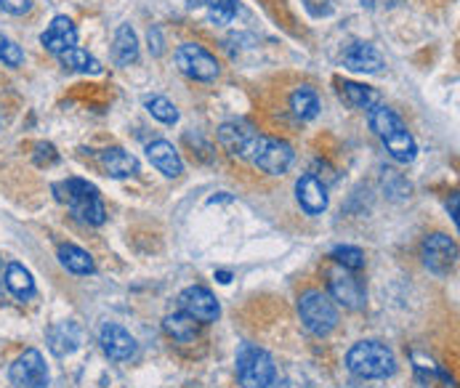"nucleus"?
I'll use <instances>...</instances> for the list:
<instances>
[{
  "label": "nucleus",
  "instance_id": "nucleus-28",
  "mask_svg": "<svg viewBox=\"0 0 460 388\" xmlns=\"http://www.w3.org/2000/svg\"><path fill=\"white\" fill-rule=\"evenodd\" d=\"M208 8V19L216 27L232 24V19L237 16V0H202Z\"/></svg>",
  "mask_w": 460,
  "mask_h": 388
},
{
  "label": "nucleus",
  "instance_id": "nucleus-32",
  "mask_svg": "<svg viewBox=\"0 0 460 388\" xmlns=\"http://www.w3.org/2000/svg\"><path fill=\"white\" fill-rule=\"evenodd\" d=\"M147 37H149V48H152V53H155V56H160V53H163V37H160V29H157V27H152Z\"/></svg>",
  "mask_w": 460,
  "mask_h": 388
},
{
  "label": "nucleus",
  "instance_id": "nucleus-19",
  "mask_svg": "<svg viewBox=\"0 0 460 388\" xmlns=\"http://www.w3.org/2000/svg\"><path fill=\"white\" fill-rule=\"evenodd\" d=\"M83 344V333L75 322H59L48 330V349L56 357H69L80 349Z\"/></svg>",
  "mask_w": 460,
  "mask_h": 388
},
{
  "label": "nucleus",
  "instance_id": "nucleus-18",
  "mask_svg": "<svg viewBox=\"0 0 460 388\" xmlns=\"http://www.w3.org/2000/svg\"><path fill=\"white\" fill-rule=\"evenodd\" d=\"M338 85V96L346 107L352 109H362V112H370L373 107L381 104V93L373 88V85H365V83H354V80H336Z\"/></svg>",
  "mask_w": 460,
  "mask_h": 388
},
{
  "label": "nucleus",
  "instance_id": "nucleus-30",
  "mask_svg": "<svg viewBox=\"0 0 460 388\" xmlns=\"http://www.w3.org/2000/svg\"><path fill=\"white\" fill-rule=\"evenodd\" d=\"M0 61H3L5 67H11V69H16V67L24 64V51H21V45L13 43V40L5 37V35H0Z\"/></svg>",
  "mask_w": 460,
  "mask_h": 388
},
{
  "label": "nucleus",
  "instance_id": "nucleus-22",
  "mask_svg": "<svg viewBox=\"0 0 460 388\" xmlns=\"http://www.w3.org/2000/svg\"><path fill=\"white\" fill-rule=\"evenodd\" d=\"M290 112L298 117V120H314L320 115V96L312 85H298L293 93H290Z\"/></svg>",
  "mask_w": 460,
  "mask_h": 388
},
{
  "label": "nucleus",
  "instance_id": "nucleus-2",
  "mask_svg": "<svg viewBox=\"0 0 460 388\" xmlns=\"http://www.w3.org/2000/svg\"><path fill=\"white\" fill-rule=\"evenodd\" d=\"M346 368L362 381H384L397 373V357L381 341H360L349 349Z\"/></svg>",
  "mask_w": 460,
  "mask_h": 388
},
{
  "label": "nucleus",
  "instance_id": "nucleus-31",
  "mask_svg": "<svg viewBox=\"0 0 460 388\" xmlns=\"http://www.w3.org/2000/svg\"><path fill=\"white\" fill-rule=\"evenodd\" d=\"M32 5H35V0H0V8L11 16H24L32 11Z\"/></svg>",
  "mask_w": 460,
  "mask_h": 388
},
{
  "label": "nucleus",
  "instance_id": "nucleus-4",
  "mask_svg": "<svg viewBox=\"0 0 460 388\" xmlns=\"http://www.w3.org/2000/svg\"><path fill=\"white\" fill-rule=\"evenodd\" d=\"M234 370H237V381L242 388H269L277 378L272 354L256 344H242L237 349Z\"/></svg>",
  "mask_w": 460,
  "mask_h": 388
},
{
  "label": "nucleus",
  "instance_id": "nucleus-7",
  "mask_svg": "<svg viewBox=\"0 0 460 388\" xmlns=\"http://www.w3.org/2000/svg\"><path fill=\"white\" fill-rule=\"evenodd\" d=\"M173 61L186 77H192L197 83H213L221 72L218 59L200 43H181L173 53Z\"/></svg>",
  "mask_w": 460,
  "mask_h": 388
},
{
  "label": "nucleus",
  "instance_id": "nucleus-5",
  "mask_svg": "<svg viewBox=\"0 0 460 388\" xmlns=\"http://www.w3.org/2000/svg\"><path fill=\"white\" fill-rule=\"evenodd\" d=\"M298 317L304 322V328L317 336L325 338L338 328V309L333 304V298L322 290H306L298 298Z\"/></svg>",
  "mask_w": 460,
  "mask_h": 388
},
{
  "label": "nucleus",
  "instance_id": "nucleus-16",
  "mask_svg": "<svg viewBox=\"0 0 460 388\" xmlns=\"http://www.w3.org/2000/svg\"><path fill=\"white\" fill-rule=\"evenodd\" d=\"M296 200H298L301 210L309 213V216H320V213L328 210V189L312 173H306L296 181Z\"/></svg>",
  "mask_w": 460,
  "mask_h": 388
},
{
  "label": "nucleus",
  "instance_id": "nucleus-35",
  "mask_svg": "<svg viewBox=\"0 0 460 388\" xmlns=\"http://www.w3.org/2000/svg\"><path fill=\"white\" fill-rule=\"evenodd\" d=\"M3 274H5V266H3V258H0V290H3Z\"/></svg>",
  "mask_w": 460,
  "mask_h": 388
},
{
  "label": "nucleus",
  "instance_id": "nucleus-23",
  "mask_svg": "<svg viewBox=\"0 0 460 388\" xmlns=\"http://www.w3.org/2000/svg\"><path fill=\"white\" fill-rule=\"evenodd\" d=\"M3 282H5V288L19 301H29L35 296V280H32V274L21 264H8L5 266V274H3Z\"/></svg>",
  "mask_w": 460,
  "mask_h": 388
},
{
  "label": "nucleus",
  "instance_id": "nucleus-8",
  "mask_svg": "<svg viewBox=\"0 0 460 388\" xmlns=\"http://www.w3.org/2000/svg\"><path fill=\"white\" fill-rule=\"evenodd\" d=\"M328 290H330V298L336 304H341L344 309L360 312L368 304V290H365L362 280L344 266H333L328 272Z\"/></svg>",
  "mask_w": 460,
  "mask_h": 388
},
{
  "label": "nucleus",
  "instance_id": "nucleus-9",
  "mask_svg": "<svg viewBox=\"0 0 460 388\" xmlns=\"http://www.w3.org/2000/svg\"><path fill=\"white\" fill-rule=\"evenodd\" d=\"M424 264L437 277H448L458 264V245L450 234L434 232L424 240Z\"/></svg>",
  "mask_w": 460,
  "mask_h": 388
},
{
  "label": "nucleus",
  "instance_id": "nucleus-10",
  "mask_svg": "<svg viewBox=\"0 0 460 388\" xmlns=\"http://www.w3.org/2000/svg\"><path fill=\"white\" fill-rule=\"evenodd\" d=\"M258 131L253 123L248 120H226L221 123L218 128V144L232 154V157H242V160H250V152L258 141Z\"/></svg>",
  "mask_w": 460,
  "mask_h": 388
},
{
  "label": "nucleus",
  "instance_id": "nucleus-1",
  "mask_svg": "<svg viewBox=\"0 0 460 388\" xmlns=\"http://www.w3.org/2000/svg\"><path fill=\"white\" fill-rule=\"evenodd\" d=\"M368 120H370V131L384 141L386 152L392 160L408 165L418 157V144L413 139V133L408 131L405 120L386 104H378L368 112Z\"/></svg>",
  "mask_w": 460,
  "mask_h": 388
},
{
  "label": "nucleus",
  "instance_id": "nucleus-21",
  "mask_svg": "<svg viewBox=\"0 0 460 388\" xmlns=\"http://www.w3.org/2000/svg\"><path fill=\"white\" fill-rule=\"evenodd\" d=\"M112 59L117 67H131L139 61V37L131 24H120L112 43Z\"/></svg>",
  "mask_w": 460,
  "mask_h": 388
},
{
  "label": "nucleus",
  "instance_id": "nucleus-13",
  "mask_svg": "<svg viewBox=\"0 0 460 388\" xmlns=\"http://www.w3.org/2000/svg\"><path fill=\"white\" fill-rule=\"evenodd\" d=\"M99 344H101V352L115 362H125L136 354V338L117 322H104L101 325Z\"/></svg>",
  "mask_w": 460,
  "mask_h": 388
},
{
  "label": "nucleus",
  "instance_id": "nucleus-25",
  "mask_svg": "<svg viewBox=\"0 0 460 388\" xmlns=\"http://www.w3.org/2000/svg\"><path fill=\"white\" fill-rule=\"evenodd\" d=\"M59 261H61V266H64L67 272H72V274H91V272L96 269L91 253L83 250V248H77V245H72V242L59 245Z\"/></svg>",
  "mask_w": 460,
  "mask_h": 388
},
{
  "label": "nucleus",
  "instance_id": "nucleus-34",
  "mask_svg": "<svg viewBox=\"0 0 460 388\" xmlns=\"http://www.w3.org/2000/svg\"><path fill=\"white\" fill-rule=\"evenodd\" d=\"M360 3H362L365 8H376V0H360Z\"/></svg>",
  "mask_w": 460,
  "mask_h": 388
},
{
  "label": "nucleus",
  "instance_id": "nucleus-33",
  "mask_svg": "<svg viewBox=\"0 0 460 388\" xmlns=\"http://www.w3.org/2000/svg\"><path fill=\"white\" fill-rule=\"evenodd\" d=\"M216 277H218V282H224V285H226V282H229V274H226V272H218V274H216Z\"/></svg>",
  "mask_w": 460,
  "mask_h": 388
},
{
  "label": "nucleus",
  "instance_id": "nucleus-6",
  "mask_svg": "<svg viewBox=\"0 0 460 388\" xmlns=\"http://www.w3.org/2000/svg\"><path fill=\"white\" fill-rule=\"evenodd\" d=\"M293 160H296V152H293V146H290L285 139L264 136V133L258 136V141H256V146H253V152H250V162H253L258 170L269 173V176H282V173H288L290 165H293Z\"/></svg>",
  "mask_w": 460,
  "mask_h": 388
},
{
  "label": "nucleus",
  "instance_id": "nucleus-3",
  "mask_svg": "<svg viewBox=\"0 0 460 388\" xmlns=\"http://www.w3.org/2000/svg\"><path fill=\"white\" fill-rule=\"evenodd\" d=\"M56 197L61 202H67V208L72 210V216L88 226H101L107 221V208L101 202L99 189L85 181V178H67L61 184L53 186Z\"/></svg>",
  "mask_w": 460,
  "mask_h": 388
},
{
  "label": "nucleus",
  "instance_id": "nucleus-14",
  "mask_svg": "<svg viewBox=\"0 0 460 388\" xmlns=\"http://www.w3.org/2000/svg\"><path fill=\"white\" fill-rule=\"evenodd\" d=\"M341 61H344L346 69L362 72V75H376V72L384 69V56H381V51H378L373 43H362V40L349 43V45L344 48V53H341Z\"/></svg>",
  "mask_w": 460,
  "mask_h": 388
},
{
  "label": "nucleus",
  "instance_id": "nucleus-17",
  "mask_svg": "<svg viewBox=\"0 0 460 388\" xmlns=\"http://www.w3.org/2000/svg\"><path fill=\"white\" fill-rule=\"evenodd\" d=\"M147 157H149V162H152L163 176H168V178H178V176L184 173V160H181L178 149H176L171 141L157 139V141L147 144Z\"/></svg>",
  "mask_w": 460,
  "mask_h": 388
},
{
  "label": "nucleus",
  "instance_id": "nucleus-11",
  "mask_svg": "<svg viewBox=\"0 0 460 388\" xmlns=\"http://www.w3.org/2000/svg\"><path fill=\"white\" fill-rule=\"evenodd\" d=\"M178 312L189 314L200 325H210V322H216L221 317V306H218L216 296L208 288H202V285H192V288L181 290Z\"/></svg>",
  "mask_w": 460,
  "mask_h": 388
},
{
  "label": "nucleus",
  "instance_id": "nucleus-15",
  "mask_svg": "<svg viewBox=\"0 0 460 388\" xmlns=\"http://www.w3.org/2000/svg\"><path fill=\"white\" fill-rule=\"evenodd\" d=\"M40 43H43V48H45L48 53H56V56H59V53H64V51H69V48L77 45V27L72 24L69 16L59 13V16H53L51 24L43 29Z\"/></svg>",
  "mask_w": 460,
  "mask_h": 388
},
{
  "label": "nucleus",
  "instance_id": "nucleus-12",
  "mask_svg": "<svg viewBox=\"0 0 460 388\" xmlns=\"http://www.w3.org/2000/svg\"><path fill=\"white\" fill-rule=\"evenodd\" d=\"M11 384L16 388H48V365L37 349H27L13 365H11Z\"/></svg>",
  "mask_w": 460,
  "mask_h": 388
},
{
  "label": "nucleus",
  "instance_id": "nucleus-26",
  "mask_svg": "<svg viewBox=\"0 0 460 388\" xmlns=\"http://www.w3.org/2000/svg\"><path fill=\"white\" fill-rule=\"evenodd\" d=\"M59 61L64 69H72V72H83V75H101V61L96 56H91L88 51L83 48H69L64 53H59Z\"/></svg>",
  "mask_w": 460,
  "mask_h": 388
},
{
  "label": "nucleus",
  "instance_id": "nucleus-20",
  "mask_svg": "<svg viewBox=\"0 0 460 388\" xmlns=\"http://www.w3.org/2000/svg\"><path fill=\"white\" fill-rule=\"evenodd\" d=\"M99 162L112 178H128V176L139 173V160L120 146H109V149L99 152Z\"/></svg>",
  "mask_w": 460,
  "mask_h": 388
},
{
  "label": "nucleus",
  "instance_id": "nucleus-29",
  "mask_svg": "<svg viewBox=\"0 0 460 388\" xmlns=\"http://www.w3.org/2000/svg\"><path fill=\"white\" fill-rule=\"evenodd\" d=\"M330 258H333L338 266L349 269V272H360V269L365 266V250H360V248H354V245H338V248H333Z\"/></svg>",
  "mask_w": 460,
  "mask_h": 388
},
{
  "label": "nucleus",
  "instance_id": "nucleus-24",
  "mask_svg": "<svg viewBox=\"0 0 460 388\" xmlns=\"http://www.w3.org/2000/svg\"><path fill=\"white\" fill-rule=\"evenodd\" d=\"M163 328H165V333H168L173 341H178V344H189V341H194L197 333H200V322L192 320V317L184 314V312L168 314L165 322H163Z\"/></svg>",
  "mask_w": 460,
  "mask_h": 388
},
{
  "label": "nucleus",
  "instance_id": "nucleus-27",
  "mask_svg": "<svg viewBox=\"0 0 460 388\" xmlns=\"http://www.w3.org/2000/svg\"><path fill=\"white\" fill-rule=\"evenodd\" d=\"M144 107H147V112H149L155 120H160V123H165V125H176V123H178V109H176V104H173L171 99H165V96H149V99L144 101Z\"/></svg>",
  "mask_w": 460,
  "mask_h": 388
}]
</instances>
